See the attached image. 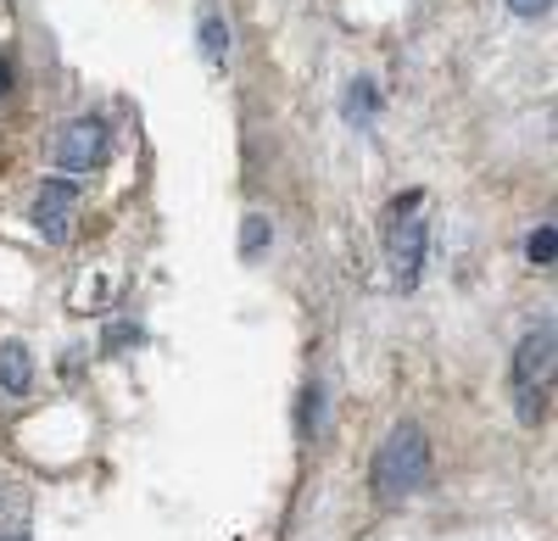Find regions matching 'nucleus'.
<instances>
[{
  "mask_svg": "<svg viewBox=\"0 0 558 541\" xmlns=\"http://www.w3.org/2000/svg\"><path fill=\"white\" fill-rule=\"evenodd\" d=\"M430 480V441L418 425H397L380 446V458H375V491L386 503L397 497H413V491H425Z\"/></svg>",
  "mask_w": 558,
  "mask_h": 541,
  "instance_id": "nucleus-1",
  "label": "nucleus"
},
{
  "mask_svg": "<svg viewBox=\"0 0 558 541\" xmlns=\"http://www.w3.org/2000/svg\"><path fill=\"white\" fill-rule=\"evenodd\" d=\"M425 235H430L425 218H402V212H397L391 235H386V251H391V274H397L402 291L418 285V268H425Z\"/></svg>",
  "mask_w": 558,
  "mask_h": 541,
  "instance_id": "nucleus-2",
  "label": "nucleus"
},
{
  "mask_svg": "<svg viewBox=\"0 0 558 541\" xmlns=\"http://www.w3.org/2000/svg\"><path fill=\"white\" fill-rule=\"evenodd\" d=\"M73 207H78V185H73V179H45V190L34 201V230L45 241H68Z\"/></svg>",
  "mask_w": 558,
  "mask_h": 541,
  "instance_id": "nucleus-3",
  "label": "nucleus"
},
{
  "mask_svg": "<svg viewBox=\"0 0 558 541\" xmlns=\"http://www.w3.org/2000/svg\"><path fill=\"white\" fill-rule=\"evenodd\" d=\"M101 157H107V134H101V123L78 118V123H68V128L57 134V162H62V168L84 173V168H96Z\"/></svg>",
  "mask_w": 558,
  "mask_h": 541,
  "instance_id": "nucleus-4",
  "label": "nucleus"
},
{
  "mask_svg": "<svg viewBox=\"0 0 558 541\" xmlns=\"http://www.w3.org/2000/svg\"><path fill=\"white\" fill-rule=\"evenodd\" d=\"M553 352H558L553 324L531 330V335L520 341V352H514V385H547V380H553Z\"/></svg>",
  "mask_w": 558,
  "mask_h": 541,
  "instance_id": "nucleus-5",
  "label": "nucleus"
},
{
  "mask_svg": "<svg viewBox=\"0 0 558 541\" xmlns=\"http://www.w3.org/2000/svg\"><path fill=\"white\" fill-rule=\"evenodd\" d=\"M34 385V357L23 341H7L0 346V391H12V396H28Z\"/></svg>",
  "mask_w": 558,
  "mask_h": 541,
  "instance_id": "nucleus-6",
  "label": "nucleus"
},
{
  "mask_svg": "<svg viewBox=\"0 0 558 541\" xmlns=\"http://www.w3.org/2000/svg\"><path fill=\"white\" fill-rule=\"evenodd\" d=\"M223 51H229L223 17H218V12H202V57H207V62H223Z\"/></svg>",
  "mask_w": 558,
  "mask_h": 541,
  "instance_id": "nucleus-7",
  "label": "nucleus"
},
{
  "mask_svg": "<svg viewBox=\"0 0 558 541\" xmlns=\"http://www.w3.org/2000/svg\"><path fill=\"white\" fill-rule=\"evenodd\" d=\"M525 257H531L536 268H553V257H558V230H553V223H542V230L525 241Z\"/></svg>",
  "mask_w": 558,
  "mask_h": 541,
  "instance_id": "nucleus-8",
  "label": "nucleus"
},
{
  "mask_svg": "<svg viewBox=\"0 0 558 541\" xmlns=\"http://www.w3.org/2000/svg\"><path fill=\"white\" fill-rule=\"evenodd\" d=\"M268 235H274V230H268V218H263V212H252V218H246V230H241V257H246V262H252V257H263Z\"/></svg>",
  "mask_w": 558,
  "mask_h": 541,
  "instance_id": "nucleus-9",
  "label": "nucleus"
},
{
  "mask_svg": "<svg viewBox=\"0 0 558 541\" xmlns=\"http://www.w3.org/2000/svg\"><path fill=\"white\" fill-rule=\"evenodd\" d=\"M368 112H375V84L357 78V84H352V96H347V118H352V123H363Z\"/></svg>",
  "mask_w": 558,
  "mask_h": 541,
  "instance_id": "nucleus-10",
  "label": "nucleus"
},
{
  "mask_svg": "<svg viewBox=\"0 0 558 541\" xmlns=\"http://www.w3.org/2000/svg\"><path fill=\"white\" fill-rule=\"evenodd\" d=\"M547 414V385H520V419L536 425Z\"/></svg>",
  "mask_w": 558,
  "mask_h": 541,
  "instance_id": "nucleus-11",
  "label": "nucleus"
},
{
  "mask_svg": "<svg viewBox=\"0 0 558 541\" xmlns=\"http://www.w3.org/2000/svg\"><path fill=\"white\" fill-rule=\"evenodd\" d=\"M553 7V0H508V12H514V17H542Z\"/></svg>",
  "mask_w": 558,
  "mask_h": 541,
  "instance_id": "nucleus-12",
  "label": "nucleus"
},
{
  "mask_svg": "<svg viewBox=\"0 0 558 541\" xmlns=\"http://www.w3.org/2000/svg\"><path fill=\"white\" fill-rule=\"evenodd\" d=\"M7 84H12V67H7V57H0V96H7Z\"/></svg>",
  "mask_w": 558,
  "mask_h": 541,
  "instance_id": "nucleus-13",
  "label": "nucleus"
}]
</instances>
